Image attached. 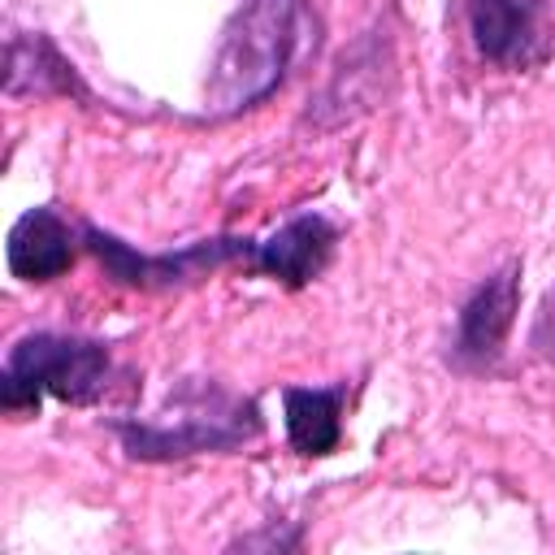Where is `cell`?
Returning <instances> with one entry per match:
<instances>
[{
  "mask_svg": "<svg viewBox=\"0 0 555 555\" xmlns=\"http://www.w3.org/2000/svg\"><path fill=\"white\" fill-rule=\"evenodd\" d=\"M121 451L143 464H169L191 460L204 451H234L251 438H260L264 416L251 395H238L221 382H178L165 399V408L147 421H108Z\"/></svg>",
  "mask_w": 555,
  "mask_h": 555,
  "instance_id": "cell-2",
  "label": "cell"
},
{
  "mask_svg": "<svg viewBox=\"0 0 555 555\" xmlns=\"http://www.w3.org/2000/svg\"><path fill=\"white\" fill-rule=\"evenodd\" d=\"M82 247L104 264V273L117 286H130V291H186L234 264L251 273V260H256V238L247 234H212L178 251H134L130 243H121L117 234L91 221H82Z\"/></svg>",
  "mask_w": 555,
  "mask_h": 555,
  "instance_id": "cell-4",
  "label": "cell"
},
{
  "mask_svg": "<svg viewBox=\"0 0 555 555\" xmlns=\"http://www.w3.org/2000/svg\"><path fill=\"white\" fill-rule=\"evenodd\" d=\"M390 91H395V43L386 30H364L351 48H343L338 65L330 69V82L312 95L304 121L317 130H334L390 100Z\"/></svg>",
  "mask_w": 555,
  "mask_h": 555,
  "instance_id": "cell-6",
  "label": "cell"
},
{
  "mask_svg": "<svg viewBox=\"0 0 555 555\" xmlns=\"http://www.w3.org/2000/svg\"><path fill=\"white\" fill-rule=\"evenodd\" d=\"M529 347H533V356H538V360L555 364V282L546 286V295H542V304H538V312H533Z\"/></svg>",
  "mask_w": 555,
  "mask_h": 555,
  "instance_id": "cell-12",
  "label": "cell"
},
{
  "mask_svg": "<svg viewBox=\"0 0 555 555\" xmlns=\"http://www.w3.org/2000/svg\"><path fill=\"white\" fill-rule=\"evenodd\" d=\"M338 247V225L321 212H295L291 221H282L269 238H256V260L251 273L286 286V291H304L308 282H317Z\"/></svg>",
  "mask_w": 555,
  "mask_h": 555,
  "instance_id": "cell-8",
  "label": "cell"
},
{
  "mask_svg": "<svg viewBox=\"0 0 555 555\" xmlns=\"http://www.w3.org/2000/svg\"><path fill=\"white\" fill-rule=\"evenodd\" d=\"M468 30L477 52L499 69H533L555 48L551 0H468Z\"/></svg>",
  "mask_w": 555,
  "mask_h": 555,
  "instance_id": "cell-7",
  "label": "cell"
},
{
  "mask_svg": "<svg viewBox=\"0 0 555 555\" xmlns=\"http://www.w3.org/2000/svg\"><path fill=\"white\" fill-rule=\"evenodd\" d=\"M4 95H74V100H91V91L78 78L74 61H65L48 35H22V30H13L9 43H4Z\"/></svg>",
  "mask_w": 555,
  "mask_h": 555,
  "instance_id": "cell-10",
  "label": "cell"
},
{
  "mask_svg": "<svg viewBox=\"0 0 555 555\" xmlns=\"http://www.w3.org/2000/svg\"><path fill=\"white\" fill-rule=\"evenodd\" d=\"M321 43V17L308 0H243L212 48L204 108L217 117L264 104L291 69Z\"/></svg>",
  "mask_w": 555,
  "mask_h": 555,
  "instance_id": "cell-1",
  "label": "cell"
},
{
  "mask_svg": "<svg viewBox=\"0 0 555 555\" xmlns=\"http://www.w3.org/2000/svg\"><path fill=\"white\" fill-rule=\"evenodd\" d=\"M516 308H520V260H507L503 269L481 278L468 291V299L460 304L447 364L455 373H468V377L494 373L503 360L507 334L516 325Z\"/></svg>",
  "mask_w": 555,
  "mask_h": 555,
  "instance_id": "cell-5",
  "label": "cell"
},
{
  "mask_svg": "<svg viewBox=\"0 0 555 555\" xmlns=\"http://www.w3.org/2000/svg\"><path fill=\"white\" fill-rule=\"evenodd\" d=\"M343 403L347 386H286L282 408H286V438L299 455L321 460L334 455L343 442Z\"/></svg>",
  "mask_w": 555,
  "mask_h": 555,
  "instance_id": "cell-11",
  "label": "cell"
},
{
  "mask_svg": "<svg viewBox=\"0 0 555 555\" xmlns=\"http://www.w3.org/2000/svg\"><path fill=\"white\" fill-rule=\"evenodd\" d=\"M78 243L82 230L74 234V225L52 204L26 208L9 230V247H4L9 273L22 282H52L78 260Z\"/></svg>",
  "mask_w": 555,
  "mask_h": 555,
  "instance_id": "cell-9",
  "label": "cell"
},
{
  "mask_svg": "<svg viewBox=\"0 0 555 555\" xmlns=\"http://www.w3.org/2000/svg\"><path fill=\"white\" fill-rule=\"evenodd\" d=\"M113 377H117V364L104 343L39 330L9 347L4 373H0V408L9 416H30L48 395L61 403L87 408L108 395Z\"/></svg>",
  "mask_w": 555,
  "mask_h": 555,
  "instance_id": "cell-3",
  "label": "cell"
}]
</instances>
